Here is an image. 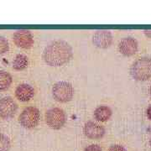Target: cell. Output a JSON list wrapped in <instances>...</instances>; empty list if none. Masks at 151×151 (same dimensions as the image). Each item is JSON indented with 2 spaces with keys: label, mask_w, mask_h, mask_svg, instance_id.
Masks as SVG:
<instances>
[{
  "label": "cell",
  "mask_w": 151,
  "mask_h": 151,
  "mask_svg": "<svg viewBox=\"0 0 151 151\" xmlns=\"http://www.w3.org/2000/svg\"><path fill=\"white\" fill-rule=\"evenodd\" d=\"M12 76L5 70H0V91H4L9 88L12 84Z\"/></svg>",
  "instance_id": "14"
},
{
  "label": "cell",
  "mask_w": 151,
  "mask_h": 151,
  "mask_svg": "<svg viewBox=\"0 0 151 151\" xmlns=\"http://www.w3.org/2000/svg\"><path fill=\"white\" fill-rule=\"evenodd\" d=\"M130 74L137 81H147L151 77V58L141 57L133 63Z\"/></svg>",
  "instance_id": "2"
},
{
  "label": "cell",
  "mask_w": 151,
  "mask_h": 151,
  "mask_svg": "<svg viewBox=\"0 0 151 151\" xmlns=\"http://www.w3.org/2000/svg\"><path fill=\"white\" fill-rule=\"evenodd\" d=\"M45 123L53 129H61L65 123V114L59 108H54L48 110L45 113Z\"/></svg>",
  "instance_id": "5"
},
{
  "label": "cell",
  "mask_w": 151,
  "mask_h": 151,
  "mask_svg": "<svg viewBox=\"0 0 151 151\" xmlns=\"http://www.w3.org/2000/svg\"><path fill=\"white\" fill-rule=\"evenodd\" d=\"M92 43L97 48L107 49L113 43V35L108 30H97L92 37Z\"/></svg>",
  "instance_id": "8"
},
{
  "label": "cell",
  "mask_w": 151,
  "mask_h": 151,
  "mask_svg": "<svg viewBox=\"0 0 151 151\" xmlns=\"http://www.w3.org/2000/svg\"><path fill=\"white\" fill-rule=\"evenodd\" d=\"M11 143L9 139L4 134H0V151H9Z\"/></svg>",
  "instance_id": "15"
},
{
  "label": "cell",
  "mask_w": 151,
  "mask_h": 151,
  "mask_svg": "<svg viewBox=\"0 0 151 151\" xmlns=\"http://www.w3.org/2000/svg\"><path fill=\"white\" fill-rule=\"evenodd\" d=\"M150 95H151V86H150Z\"/></svg>",
  "instance_id": "22"
},
{
  "label": "cell",
  "mask_w": 151,
  "mask_h": 151,
  "mask_svg": "<svg viewBox=\"0 0 151 151\" xmlns=\"http://www.w3.org/2000/svg\"><path fill=\"white\" fill-rule=\"evenodd\" d=\"M40 113L35 107H27L24 108L19 116V122L24 128L34 129L40 122Z\"/></svg>",
  "instance_id": "4"
},
{
  "label": "cell",
  "mask_w": 151,
  "mask_h": 151,
  "mask_svg": "<svg viewBox=\"0 0 151 151\" xmlns=\"http://www.w3.org/2000/svg\"><path fill=\"white\" fill-rule=\"evenodd\" d=\"M15 96L21 102H29L35 96V89L30 85L23 83L17 86Z\"/></svg>",
  "instance_id": "11"
},
{
  "label": "cell",
  "mask_w": 151,
  "mask_h": 151,
  "mask_svg": "<svg viewBox=\"0 0 151 151\" xmlns=\"http://www.w3.org/2000/svg\"><path fill=\"white\" fill-rule=\"evenodd\" d=\"M84 134L91 139H100L105 134V129L100 124L94 122H87L84 126Z\"/></svg>",
  "instance_id": "10"
},
{
  "label": "cell",
  "mask_w": 151,
  "mask_h": 151,
  "mask_svg": "<svg viewBox=\"0 0 151 151\" xmlns=\"http://www.w3.org/2000/svg\"><path fill=\"white\" fill-rule=\"evenodd\" d=\"M18 110V104L11 97H4L0 99V118L8 119L13 118Z\"/></svg>",
  "instance_id": "6"
},
{
  "label": "cell",
  "mask_w": 151,
  "mask_h": 151,
  "mask_svg": "<svg viewBox=\"0 0 151 151\" xmlns=\"http://www.w3.org/2000/svg\"><path fill=\"white\" fill-rule=\"evenodd\" d=\"M13 40L18 47L22 49L31 48L34 45L32 34L26 29L17 30L13 35Z\"/></svg>",
  "instance_id": "7"
},
{
  "label": "cell",
  "mask_w": 151,
  "mask_h": 151,
  "mask_svg": "<svg viewBox=\"0 0 151 151\" xmlns=\"http://www.w3.org/2000/svg\"><path fill=\"white\" fill-rule=\"evenodd\" d=\"M73 50L70 44L65 40H55L45 47L43 51V59L50 66H61L69 62Z\"/></svg>",
  "instance_id": "1"
},
{
  "label": "cell",
  "mask_w": 151,
  "mask_h": 151,
  "mask_svg": "<svg viewBox=\"0 0 151 151\" xmlns=\"http://www.w3.org/2000/svg\"><path fill=\"white\" fill-rule=\"evenodd\" d=\"M150 147H151V138H150Z\"/></svg>",
  "instance_id": "21"
},
{
  "label": "cell",
  "mask_w": 151,
  "mask_h": 151,
  "mask_svg": "<svg viewBox=\"0 0 151 151\" xmlns=\"http://www.w3.org/2000/svg\"><path fill=\"white\" fill-rule=\"evenodd\" d=\"M108 151H127V150H126V149L124 148V146L120 145H112L110 148H109Z\"/></svg>",
  "instance_id": "18"
},
{
  "label": "cell",
  "mask_w": 151,
  "mask_h": 151,
  "mask_svg": "<svg viewBox=\"0 0 151 151\" xmlns=\"http://www.w3.org/2000/svg\"><path fill=\"white\" fill-rule=\"evenodd\" d=\"M84 151H103L102 148L97 145H91L85 148Z\"/></svg>",
  "instance_id": "17"
},
{
  "label": "cell",
  "mask_w": 151,
  "mask_h": 151,
  "mask_svg": "<svg viewBox=\"0 0 151 151\" xmlns=\"http://www.w3.org/2000/svg\"><path fill=\"white\" fill-rule=\"evenodd\" d=\"M9 50V45L7 39L0 35V55L5 54Z\"/></svg>",
  "instance_id": "16"
},
{
  "label": "cell",
  "mask_w": 151,
  "mask_h": 151,
  "mask_svg": "<svg viewBox=\"0 0 151 151\" xmlns=\"http://www.w3.org/2000/svg\"><path fill=\"white\" fill-rule=\"evenodd\" d=\"M146 115H147L148 119L151 120V105H150L148 108L146 109Z\"/></svg>",
  "instance_id": "19"
},
{
  "label": "cell",
  "mask_w": 151,
  "mask_h": 151,
  "mask_svg": "<svg viewBox=\"0 0 151 151\" xmlns=\"http://www.w3.org/2000/svg\"><path fill=\"white\" fill-rule=\"evenodd\" d=\"M29 65V59L24 55H17L13 61V68L16 70H21L25 69Z\"/></svg>",
  "instance_id": "13"
},
{
  "label": "cell",
  "mask_w": 151,
  "mask_h": 151,
  "mask_svg": "<svg viewBox=\"0 0 151 151\" xmlns=\"http://www.w3.org/2000/svg\"><path fill=\"white\" fill-rule=\"evenodd\" d=\"M54 98L59 103H67L74 96V88L68 81H58L52 88Z\"/></svg>",
  "instance_id": "3"
},
{
  "label": "cell",
  "mask_w": 151,
  "mask_h": 151,
  "mask_svg": "<svg viewBox=\"0 0 151 151\" xmlns=\"http://www.w3.org/2000/svg\"><path fill=\"white\" fill-rule=\"evenodd\" d=\"M139 47L138 41L133 37L124 38L119 44V52L125 56H131L134 55Z\"/></svg>",
  "instance_id": "9"
},
{
  "label": "cell",
  "mask_w": 151,
  "mask_h": 151,
  "mask_svg": "<svg viewBox=\"0 0 151 151\" xmlns=\"http://www.w3.org/2000/svg\"><path fill=\"white\" fill-rule=\"evenodd\" d=\"M145 35L147 37L151 38V30H145Z\"/></svg>",
  "instance_id": "20"
},
{
  "label": "cell",
  "mask_w": 151,
  "mask_h": 151,
  "mask_svg": "<svg viewBox=\"0 0 151 151\" xmlns=\"http://www.w3.org/2000/svg\"><path fill=\"white\" fill-rule=\"evenodd\" d=\"M112 116V110L108 106H99L94 111V117L97 121L106 122Z\"/></svg>",
  "instance_id": "12"
}]
</instances>
